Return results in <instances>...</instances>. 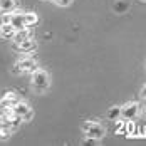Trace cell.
Masks as SVG:
<instances>
[{"mask_svg": "<svg viewBox=\"0 0 146 146\" xmlns=\"http://www.w3.org/2000/svg\"><path fill=\"white\" fill-rule=\"evenodd\" d=\"M0 101L3 102L5 106H9V108H14L15 104L20 101V98H19V94L14 92V91H7V92H3V96H2Z\"/></svg>", "mask_w": 146, "mask_h": 146, "instance_id": "obj_8", "label": "cell"}, {"mask_svg": "<svg viewBox=\"0 0 146 146\" xmlns=\"http://www.w3.org/2000/svg\"><path fill=\"white\" fill-rule=\"evenodd\" d=\"M128 9H129V3L124 2V0H116L114 5H113V10H114L116 14H124Z\"/></svg>", "mask_w": 146, "mask_h": 146, "instance_id": "obj_14", "label": "cell"}, {"mask_svg": "<svg viewBox=\"0 0 146 146\" xmlns=\"http://www.w3.org/2000/svg\"><path fill=\"white\" fill-rule=\"evenodd\" d=\"M32 76H30V82H32V86L37 89V91H45V89L50 86V77H49V74L45 72L44 69H34L32 71Z\"/></svg>", "mask_w": 146, "mask_h": 146, "instance_id": "obj_1", "label": "cell"}, {"mask_svg": "<svg viewBox=\"0 0 146 146\" xmlns=\"http://www.w3.org/2000/svg\"><path fill=\"white\" fill-rule=\"evenodd\" d=\"M82 131L86 133V136L94 138V139H101L104 136V128L96 121H84L82 123Z\"/></svg>", "mask_w": 146, "mask_h": 146, "instance_id": "obj_2", "label": "cell"}, {"mask_svg": "<svg viewBox=\"0 0 146 146\" xmlns=\"http://www.w3.org/2000/svg\"><path fill=\"white\" fill-rule=\"evenodd\" d=\"M29 37H34V29H30V27H22V29H17L14 34V42L15 44H19V42H22V40H25V39H29Z\"/></svg>", "mask_w": 146, "mask_h": 146, "instance_id": "obj_7", "label": "cell"}, {"mask_svg": "<svg viewBox=\"0 0 146 146\" xmlns=\"http://www.w3.org/2000/svg\"><path fill=\"white\" fill-rule=\"evenodd\" d=\"M124 128H126V136H139V124L136 121L126 119Z\"/></svg>", "mask_w": 146, "mask_h": 146, "instance_id": "obj_10", "label": "cell"}, {"mask_svg": "<svg viewBox=\"0 0 146 146\" xmlns=\"http://www.w3.org/2000/svg\"><path fill=\"white\" fill-rule=\"evenodd\" d=\"M12 111H14L17 116L22 117V121H30L32 116H34V111L30 109V106L27 104V102H22V101L17 102L14 108H12Z\"/></svg>", "mask_w": 146, "mask_h": 146, "instance_id": "obj_4", "label": "cell"}, {"mask_svg": "<svg viewBox=\"0 0 146 146\" xmlns=\"http://www.w3.org/2000/svg\"><path fill=\"white\" fill-rule=\"evenodd\" d=\"M141 2H145V0H141Z\"/></svg>", "mask_w": 146, "mask_h": 146, "instance_id": "obj_19", "label": "cell"}, {"mask_svg": "<svg viewBox=\"0 0 146 146\" xmlns=\"http://www.w3.org/2000/svg\"><path fill=\"white\" fill-rule=\"evenodd\" d=\"M98 141H99V139H94V138H89L88 136V139L84 141V145H98Z\"/></svg>", "mask_w": 146, "mask_h": 146, "instance_id": "obj_17", "label": "cell"}, {"mask_svg": "<svg viewBox=\"0 0 146 146\" xmlns=\"http://www.w3.org/2000/svg\"><path fill=\"white\" fill-rule=\"evenodd\" d=\"M9 22L14 25L15 29H22V27H25V22H24V14H19V12L10 14V20H9Z\"/></svg>", "mask_w": 146, "mask_h": 146, "instance_id": "obj_11", "label": "cell"}, {"mask_svg": "<svg viewBox=\"0 0 146 146\" xmlns=\"http://www.w3.org/2000/svg\"><path fill=\"white\" fill-rule=\"evenodd\" d=\"M24 22H25V27H32L39 22V17L35 12H27V14H24Z\"/></svg>", "mask_w": 146, "mask_h": 146, "instance_id": "obj_13", "label": "cell"}, {"mask_svg": "<svg viewBox=\"0 0 146 146\" xmlns=\"http://www.w3.org/2000/svg\"><path fill=\"white\" fill-rule=\"evenodd\" d=\"M34 69H37V60L35 57H29V56L20 57L14 66L15 72H32Z\"/></svg>", "mask_w": 146, "mask_h": 146, "instance_id": "obj_3", "label": "cell"}, {"mask_svg": "<svg viewBox=\"0 0 146 146\" xmlns=\"http://www.w3.org/2000/svg\"><path fill=\"white\" fill-rule=\"evenodd\" d=\"M5 108H9V106H5L3 102L0 101V116H3V111H5Z\"/></svg>", "mask_w": 146, "mask_h": 146, "instance_id": "obj_18", "label": "cell"}, {"mask_svg": "<svg viewBox=\"0 0 146 146\" xmlns=\"http://www.w3.org/2000/svg\"><path fill=\"white\" fill-rule=\"evenodd\" d=\"M108 117L113 119V121H116L117 117H121V106H113V108H109Z\"/></svg>", "mask_w": 146, "mask_h": 146, "instance_id": "obj_15", "label": "cell"}, {"mask_svg": "<svg viewBox=\"0 0 146 146\" xmlns=\"http://www.w3.org/2000/svg\"><path fill=\"white\" fill-rule=\"evenodd\" d=\"M14 47L19 50V52H22V54H32V52L37 49V42L34 40V37H29V39H25V40L15 44Z\"/></svg>", "mask_w": 146, "mask_h": 146, "instance_id": "obj_6", "label": "cell"}, {"mask_svg": "<svg viewBox=\"0 0 146 146\" xmlns=\"http://www.w3.org/2000/svg\"><path fill=\"white\" fill-rule=\"evenodd\" d=\"M0 25H2V22H0Z\"/></svg>", "mask_w": 146, "mask_h": 146, "instance_id": "obj_20", "label": "cell"}, {"mask_svg": "<svg viewBox=\"0 0 146 146\" xmlns=\"http://www.w3.org/2000/svg\"><path fill=\"white\" fill-rule=\"evenodd\" d=\"M15 27L10 24V22H3L2 25H0V37H3V39H12L15 34Z\"/></svg>", "mask_w": 146, "mask_h": 146, "instance_id": "obj_9", "label": "cell"}, {"mask_svg": "<svg viewBox=\"0 0 146 146\" xmlns=\"http://www.w3.org/2000/svg\"><path fill=\"white\" fill-rule=\"evenodd\" d=\"M15 9V0H0V14H9Z\"/></svg>", "mask_w": 146, "mask_h": 146, "instance_id": "obj_12", "label": "cell"}, {"mask_svg": "<svg viewBox=\"0 0 146 146\" xmlns=\"http://www.w3.org/2000/svg\"><path fill=\"white\" fill-rule=\"evenodd\" d=\"M54 3H57V5H62V7H67L72 0H52Z\"/></svg>", "mask_w": 146, "mask_h": 146, "instance_id": "obj_16", "label": "cell"}, {"mask_svg": "<svg viewBox=\"0 0 146 146\" xmlns=\"http://www.w3.org/2000/svg\"><path fill=\"white\" fill-rule=\"evenodd\" d=\"M139 113V102L136 101H129L126 102L124 106H121V116L124 119H134Z\"/></svg>", "mask_w": 146, "mask_h": 146, "instance_id": "obj_5", "label": "cell"}]
</instances>
